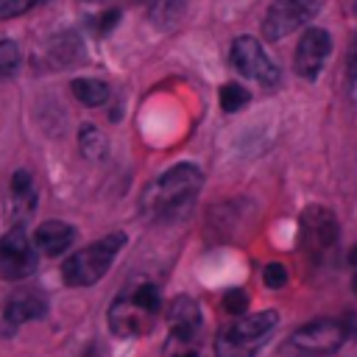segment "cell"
<instances>
[{
  "instance_id": "cell-1",
  "label": "cell",
  "mask_w": 357,
  "mask_h": 357,
  "mask_svg": "<svg viewBox=\"0 0 357 357\" xmlns=\"http://www.w3.org/2000/svg\"><path fill=\"white\" fill-rule=\"evenodd\" d=\"M201 184H204V173L195 165H176L142 190L139 212L153 223L178 220L192 209Z\"/></svg>"
},
{
  "instance_id": "cell-2",
  "label": "cell",
  "mask_w": 357,
  "mask_h": 357,
  "mask_svg": "<svg viewBox=\"0 0 357 357\" xmlns=\"http://www.w3.org/2000/svg\"><path fill=\"white\" fill-rule=\"evenodd\" d=\"M162 307L159 287L148 279H137L117 293L109 307V329L117 337H139L151 332Z\"/></svg>"
},
{
  "instance_id": "cell-3",
  "label": "cell",
  "mask_w": 357,
  "mask_h": 357,
  "mask_svg": "<svg viewBox=\"0 0 357 357\" xmlns=\"http://www.w3.org/2000/svg\"><path fill=\"white\" fill-rule=\"evenodd\" d=\"M123 245H126V234L123 231H112V234L89 243L86 248H78L61 265L64 284H70V287H89V284H95L98 279L106 276V271L112 268V262H114V257L120 254Z\"/></svg>"
},
{
  "instance_id": "cell-4",
  "label": "cell",
  "mask_w": 357,
  "mask_h": 357,
  "mask_svg": "<svg viewBox=\"0 0 357 357\" xmlns=\"http://www.w3.org/2000/svg\"><path fill=\"white\" fill-rule=\"evenodd\" d=\"M276 324H279L276 310H262L234 324H226L215 335V354L218 357H254L265 346V340L273 335Z\"/></svg>"
},
{
  "instance_id": "cell-5",
  "label": "cell",
  "mask_w": 357,
  "mask_h": 357,
  "mask_svg": "<svg viewBox=\"0 0 357 357\" xmlns=\"http://www.w3.org/2000/svg\"><path fill=\"white\" fill-rule=\"evenodd\" d=\"M201 307L190 296H178L167 307V343L165 357H198V340H201Z\"/></svg>"
},
{
  "instance_id": "cell-6",
  "label": "cell",
  "mask_w": 357,
  "mask_h": 357,
  "mask_svg": "<svg viewBox=\"0 0 357 357\" xmlns=\"http://www.w3.org/2000/svg\"><path fill=\"white\" fill-rule=\"evenodd\" d=\"M346 340V326L343 321H335V318H315V321H307L301 324L293 335H290V346L293 351L298 354H307V357H324V354H332L343 346Z\"/></svg>"
},
{
  "instance_id": "cell-7",
  "label": "cell",
  "mask_w": 357,
  "mask_h": 357,
  "mask_svg": "<svg viewBox=\"0 0 357 357\" xmlns=\"http://www.w3.org/2000/svg\"><path fill=\"white\" fill-rule=\"evenodd\" d=\"M229 61L240 75H245V78H251L262 86H276L279 84V67L273 64V59L262 50V45L254 36H237L231 42Z\"/></svg>"
},
{
  "instance_id": "cell-8",
  "label": "cell",
  "mask_w": 357,
  "mask_h": 357,
  "mask_svg": "<svg viewBox=\"0 0 357 357\" xmlns=\"http://www.w3.org/2000/svg\"><path fill=\"white\" fill-rule=\"evenodd\" d=\"M36 248L33 240L22 231V226H14L0 237V279L3 282H20L28 279L36 271Z\"/></svg>"
},
{
  "instance_id": "cell-9",
  "label": "cell",
  "mask_w": 357,
  "mask_h": 357,
  "mask_svg": "<svg viewBox=\"0 0 357 357\" xmlns=\"http://www.w3.org/2000/svg\"><path fill=\"white\" fill-rule=\"evenodd\" d=\"M301 243L312 257L329 254L337 243V220L321 206L307 209L301 218Z\"/></svg>"
},
{
  "instance_id": "cell-10",
  "label": "cell",
  "mask_w": 357,
  "mask_h": 357,
  "mask_svg": "<svg viewBox=\"0 0 357 357\" xmlns=\"http://www.w3.org/2000/svg\"><path fill=\"white\" fill-rule=\"evenodd\" d=\"M329 50H332V39H329V33L324 28L304 31V36L298 39V47H296V61H293L296 73L301 78H307V81L318 78V73L324 70V61H326Z\"/></svg>"
},
{
  "instance_id": "cell-11",
  "label": "cell",
  "mask_w": 357,
  "mask_h": 357,
  "mask_svg": "<svg viewBox=\"0 0 357 357\" xmlns=\"http://www.w3.org/2000/svg\"><path fill=\"white\" fill-rule=\"evenodd\" d=\"M47 312V298L39 290H17L14 296H8L6 310H3V329L14 332L28 321H36Z\"/></svg>"
},
{
  "instance_id": "cell-12",
  "label": "cell",
  "mask_w": 357,
  "mask_h": 357,
  "mask_svg": "<svg viewBox=\"0 0 357 357\" xmlns=\"http://www.w3.org/2000/svg\"><path fill=\"white\" fill-rule=\"evenodd\" d=\"M304 22H310V17L301 11V6L296 0H276L268 11H265V22L262 31L271 42L284 39L287 33H293L296 28H301Z\"/></svg>"
},
{
  "instance_id": "cell-13",
  "label": "cell",
  "mask_w": 357,
  "mask_h": 357,
  "mask_svg": "<svg viewBox=\"0 0 357 357\" xmlns=\"http://www.w3.org/2000/svg\"><path fill=\"white\" fill-rule=\"evenodd\" d=\"M36 209V187H33V176L28 170H17L11 176V187H8V218L22 226L31 212Z\"/></svg>"
},
{
  "instance_id": "cell-14",
  "label": "cell",
  "mask_w": 357,
  "mask_h": 357,
  "mask_svg": "<svg viewBox=\"0 0 357 357\" xmlns=\"http://www.w3.org/2000/svg\"><path fill=\"white\" fill-rule=\"evenodd\" d=\"M75 240V229L64 220H45L33 231V248L42 257H59L64 254Z\"/></svg>"
},
{
  "instance_id": "cell-15",
  "label": "cell",
  "mask_w": 357,
  "mask_h": 357,
  "mask_svg": "<svg viewBox=\"0 0 357 357\" xmlns=\"http://www.w3.org/2000/svg\"><path fill=\"white\" fill-rule=\"evenodd\" d=\"M70 89H73V95L84 103V106H103L106 100H109V84H103V81H98V78H75L73 84H70Z\"/></svg>"
},
{
  "instance_id": "cell-16",
  "label": "cell",
  "mask_w": 357,
  "mask_h": 357,
  "mask_svg": "<svg viewBox=\"0 0 357 357\" xmlns=\"http://www.w3.org/2000/svg\"><path fill=\"white\" fill-rule=\"evenodd\" d=\"M78 148H81L84 156L100 159L103 151H106V139H103V134L95 126H81V131H78Z\"/></svg>"
},
{
  "instance_id": "cell-17",
  "label": "cell",
  "mask_w": 357,
  "mask_h": 357,
  "mask_svg": "<svg viewBox=\"0 0 357 357\" xmlns=\"http://www.w3.org/2000/svg\"><path fill=\"white\" fill-rule=\"evenodd\" d=\"M245 103H248V92H245L240 84H223V86H220V109H223V112L234 114V112H240Z\"/></svg>"
},
{
  "instance_id": "cell-18",
  "label": "cell",
  "mask_w": 357,
  "mask_h": 357,
  "mask_svg": "<svg viewBox=\"0 0 357 357\" xmlns=\"http://www.w3.org/2000/svg\"><path fill=\"white\" fill-rule=\"evenodd\" d=\"M22 56H20V45L14 39H3L0 42V75H11L17 73Z\"/></svg>"
},
{
  "instance_id": "cell-19",
  "label": "cell",
  "mask_w": 357,
  "mask_h": 357,
  "mask_svg": "<svg viewBox=\"0 0 357 357\" xmlns=\"http://www.w3.org/2000/svg\"><path fill=\"white\" fill-rule=\"evenodd\" d=\"M245 307H248V293L245 290H226L223 293V310L226 312H231V315H240V312H245Z\"/></svg>"
},
{
  "instance_id": "cell-20",
  "label": "cell",
  "mask_w": 357,
  "mask_h": 357,
  "mask_svg": "<svg viewBox=\"0 0 357 357\" xmlns=\"http://www.w3.org/2000/svg\"><path fill=\"white\" fill-rule=\"evenodd\" d=\"M39 0H0V20H11V17H20L25 11H31Z\"/></svg>"
},
{
  "instance_id": "cell-21",
  "label": "cell",
  "mask_w": 357,
  "mask_h": 357,
  "mask_svg": "<svg viewBox=\"0 0 357 357\" xmlns=\"http://www.w3.org/2000/svg\"><path fill=\"white\" fill-rule=\"evenodd\" d=\"M262 282H265L268 287H273V290L284 287V282H287V271H284V265H279V262H268L265 271H262Z\"/></svg>"
},
{
  "instance_id": "cell-22",
  "label": "cell",
  "mask_w": 357,
  "mask_h": 357,
  "mask_svg": "<svg viewBox=\"0 0 357 357\" xmlns=\"http://www.w3.org/2000/svg\"><path fill=\"white\" fill-rule=\"evenodd\" d=\"M349 95L351 100L357 103V36L351 39V47H349Z\"/></svg>"
},
{
  "instance_id": "cell-23",
  "label": "cell",
  "mask_w": 357,
  "mask_h": 357,
  "mask_svg": "<svg viewBox=\"0 0 357 357\" xmlns=\"http://www.w3.org/2000/svg\"><path fill=\"white\" fill-rule=\"evenodd\" d=\"M117 17H120V11H106V14H103V17L98 20V22H100V25H98V31L103 33V31H109V28H114V22H117Z\"/></svg>"
},
{
  "instance_id": "cell-24",
  "label": "cell",
  "mask_w": 357,
  "mask_h": 357,
  "mask_svg": "<svg viewBox=\"0 0 357 357\" xmlns=\"http://www.w3.org/2000/svg\"><path fill=\"white\" fill-rule=\"evenodd\" d=\"M351 268H354V279H351V284H354V293H357V248L351 251Z\"/></svg>"
}]
</instances>
